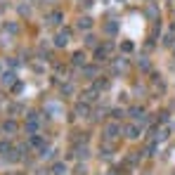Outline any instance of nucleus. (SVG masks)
Returning <instances> with one entry per match:
<instances>
[{"mask_svg":"<svg viewBox=\"0 0 175 175\" xmlns=\"http://www.w3.org/2000/svg\"><path fill=\"white\" fill-rule=\"evenodd\" d=\"M57 45H66V33H62V36H57Z\"/></svg>","mask_w":175,"mask_h":175,"instance_id":"nucleus-1","label":"nucleus"},{"mask_svg":"<svg viewBox=\"0 0 175 175\" xmlns=\"http://www.w3.org/2000/svg\"><path fill=\"white\" fill-rule=\"evenodd\" d=\"M12 78H14L12 74H5V76H3V83H12Z\"/></svg>","mask_w":175,"mask_h":175,"instance_id":"nucleus-2","label":"nucleus"}]
</instances>
